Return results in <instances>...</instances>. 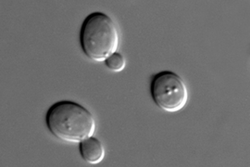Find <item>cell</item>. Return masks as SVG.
Segmentation results:
<instances>
[{
	"instance_id": "cell-1",
	"label": "cell",
	"mask_w": 250,
	"mask_h": 167,
	"mask_svg": "<svg viewBox=\"0 0 250 167\" xmlns=\"http://www.w3.org/2000/svg\"><path fill=\"white\" fill-rule=\"evenodd\" d=\"M45 123L57 139L70 143H80L96 132L93 115L83 106L69 100L51 106L46 113Z\"/></svg>"
},
{
	"instance_id": "cell-2",
	"label": "cell",
	"mask_w": 250,
	"mask_h": 167,
	"mask_svg": "<svg viewBox=\"0 0 250 167\" xmlns=\"http://www.w3.org/2000/svg\"><path fill=\"white\" fill-rule=\"evenodd\" d=\"M80 43L83 53L94 62H105L117 52L120 35L115 23L102 12L91 13L81 28Z\"/></svg>"
},
{
	"instance_id": "cell-3",
	"label": "cell",
	"mask_w": 250,
	"mask_h": 167,
	"mask_svg": "<svg viewBox=\"0 0 250 167\" xmlns=\"http://www.w3.org/2000/svg\"><path fill=\"white\" fill-rule=\"evenodd\" d=\"M150 93L156 105L167 113L179 112L188 103V88L184 80L170 71L153 76Z\"/></svg>"
},
{
	"instance_id": "cell-4",
	"label": "cell",
	"mask_w": 250,
	"mask_h": 167,
	"mask_svg": "<svg viewBox=\"0 0 250 167\" xmlns=\"http://www.w3.org/2000/svg\"><path fill=\"white\" fill-rule=\"evenodd\" d=\"M79 149L82 158L90 165H98L105 157V150L102 143L94 137L81 141Z\"/></svg>"
},
{
	"instance_id": "cell-5",
	"label": "cell",
	"mask_w": 250,
	"mask_h": 167,
	"mask_svg": "<svg viewBox=\"0 0 250 167\" xmlns=\"http://www.w3.org/2000/svg\"><path fill=\"white\" fill-rule=\"evenodd\" d=\"M105 64L109 70L118 72L125 69L126 62L122 54L115 52L105 60Z\"/></svg>"
}]
</instances>
